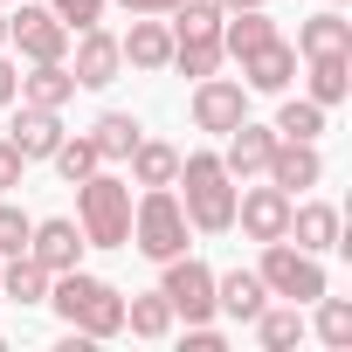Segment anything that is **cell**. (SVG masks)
Listing matches in <instances>:
<instances>
[{
    "instance_id": "cell-37",
    "label": "cell",
    "mask_w": 352,
    "mask_h": 352,
    "mask_svg": "<svg viewBox=\"0 0 352 352\" xmlns=\"http://www.w3.org/2000/svg\"><path fill=\"white\" fill-rule=\"evenodd\" d=\"M14 83H21V69H14L8 56H0V111H8V104H14Z\"/></svg>"
},
{
    "instance_id": "cell-3",
    "label": "cell",
    "mask_w": 352,
    "mask_h": 352,
    "mask_svg": "<svg viewBox=\"0 0 352 352\" xmlns=\"http://www.w3.org/2000/svg\"><path fill=\"white\" fill-rule=\"evenodd\" d=\"M76 228L90 249H124L131 242V180H118V173H90V180H76Z\"/></svg>"
},
{
    "instance_id": "cell-31",
    "label": "cell",
    "mask_w": 352,
    "mask_h": 352,
    "mask_svg": "<svg viewBox=\"0 0 352 352\" xmlns=\"http://www.w3.org/2000/svg\"><path fill=\"white\" fill-rule=\"evenodd\" d=\"M221 56H228V49H221V35H201V42H173V63H180L187 76H214V69H221Z\"/></svg>"
},
{
    "instance_id": "cell-10",
    "label": "cell",
    "mask_w": 352,
    "mask_h": 352,
    "mask_svg": "<svg viewBox=\"0 0 352 352\" xmlns=\"http://www.w3.org/2000/svg\"><path fill=\"white\" fill-rule=\"evenodd\" d=\"M83 249H90L83 228L56 214V221H35V228H28V249H21V256H35L49 276H63V270H83Z\"/></svg>"
},
{
    "instance_id": "cell-39",
    "label": "cell",
    "mask_w": 352,
    "mask_h": 352,
    "mask_svg": "<svg viewBox=\"0 0 352 352\" xmlns=\"http://www.w3.org/2000/svg\"><path fill=\"white\" fill-rule=\"evenodd\" d=\"M0 42H8V14H0Z\"/></svg>"
},
{
    "instance_id": "cell-30",
    "label": "cell",
    "mask_w": 352,
    "mask_h": 352,
    "mask_svg": "<svg viewBox=\"0 0 352 352\" xmlns=\"http://www.w3.org/2000/svg\"><path fill=\"white\" fill-rule=\"evenodd\" d=\"M49 159H56V173H63V180H69V187H76V180H90V173L104 166V152H97L90 138H63V145H56Z\"/></svg>"
},
{
    "instance_id": "cell-23",
    "label": "cell",
    "mask_w": 352,
    "mask_h": 352,
    "mask_svg": "<svg viewBox=\"0 0 352 352\" xmlns=\"http://www.w3.org/2000/svg\"><path fill=\"white\" fill-rule=\"evenodd\" d=\"M145 138V124L131 118V111H104L97 124H90V145L104 152V159H131V145Z\"/></svg>"
},
{
    "instance_id": "cell-34",
    "label": "cell",
    "mask_w": 352,
    "mask_h": 352,
    "mask_svg": "<svg viewBox=\"0 0 352 352\" xmlns=\"http://www.w3.org/2000/svg\"><path fill=\"white\" fill-rule=\"evenodd\" d=\"M28 228H35V221H28L21 208H0V263H8V256H21V249H28Z\"/></svg>"
},
{
    "instance_id": "cell-15",
    "label": "cell",
    "mask_w": 352,
    "mask_h": 352,
    "mask_svg": "<svg viewBox=\"0 0 352 352\" xmlns=\"http://www.w3.org/2000/svg\"><path fill=\"white\" fill-rule=\"evenodd\" d=\"M118 56H124L131 69H173V28H166L159 14H138L131 35L118 42Z\"/></svg>"
},
{
    "instance_id": "cell-1",
    "label": "cell",
    "mask_w": 352,
    "mask_h": 352,
    "mask_svg": "<svg viewBox=\"0 0 352 352\" xmlns=\"http://www.w3.org/2000/svg\"><path fill=\"white\" fill-rule=\"evenodd\" d=\"M173 187H187L180 208H187L194 235H228L235 228V173L221 166V152H187L180 173H173Z\"/></svg>"
},
{
    "instance_id": "cell-11",
    "label": "cell",
    "mask_w": 352,
    "mask_h": 352,
    "mask_svg": "<svg viewBox=\"0 0 352 352\" xmlns=\"http://www.w3.org/2000/svg\"><path fill=\"white\" fill-rule=\"evenodd\" d=\"M290 76H297V49H290L283 35L242 56V90H249V97H283V90H290Z\"/></svg>"
},
{
    "instance_id": "cell-26",
    "label": "cell",
    "mask_w": 352,
    "mask_h": 352,
    "mask_svg": "<svg viewBox=\"0 0 352 352\" xmlns=\"http://www.w3.org/2000/svg\"><path fill=\"white\" fill-rule=\"evenodd\" d=\"M352 90V56H311V104H345Z\"/></svg>"
},
{
    "instance_id": "cell-8",
    "label": "cell",
    "mask_w": 352,
    "mask_h": 352,
    "mask_svg": "<svg viewBox=\"0 0 352 352\" xmlns=\"http://www.w3.org/2000/svg\"><path fill=\"white\" fill-rule=\"evenodd\" d=\"M242 118H249V90H242L235 76H201V83H194V124H201V131H221V138H228Z\"/></svg>"
},
{
    "instance_id": "cell-19",
    "label": "cell",
    "mask_w": 352,
    "mask_h": 352,
    "mask_svg": "<svg viewBox=\"0 0 352 352\" xmlns=\"http://www.w3.org/2000/svg\"><path fill=\"white\" fill-rule=\"evenodd\" d=\"M297 56H304V63H311V56H352V21H345L338 8L311 14V21L297 28Z\"/></svg>"
},
{
    "instance_id": "cell-5",
    "label": "cell",
    "mask_w": 352,
    "mask_h": 352,
    "mask_svg": "<svg viewBox=\"0 0 352 352\" xmlns=\"http://www.w3.org/2000/svg\"><path fill=\"white\" fill-rule=\"evenodd\" d=\"M256 276H263L270 297H290V304H318V297H324V270H318V256H304L297 242H263Z\"/></svg>"
},
{
    "instance_id": "cell-18",
    "label": "cell",
    "mask_w": 352,
    "mask_h": 352,
    "mask_svg": "<svg viewBox=\"0 0 352 352\" xmlns=\"http://www.w3.org/2000/svg\"><path fill=\"white\" fill-rule=\"evenodd\" d=\"M76 97V76H69V63H35L21 83H14V104H42V111H63Z\"/></svg>"
},
{
    "instance_id": "cell-4",
    "label": "cell",
    "mask_w": 352,
    "mask_h": 352,
    "mask_svg": "<svg viewBox=\"0 0 352 352\" xmlns=\"http://www.w3.org/2000/svg\"><path fill=\"white\" fill-rule=\"evenodd\" d=\"M187 235H194V221H187L180 194L173 187H145V201L131 208V249L152 256V263H173V256H187Z\"/></svg>"
},
{
    "instance_id": "cell-2",
    "label": "cell",
    "mask_w": 352,
    "mask_h": 352,
    "mask_svg": "<svg viewBox=\"0 0 352 352\" xmlns=\"http://www.w3.org/2000/svg\"><path fill=\"white\" fill-rule=\"evenodd\" d=\"M49 304H56V318H63L76 338H118V331H124V297H118L104 276H90V270H63V276L49 283Z\"/></svg>"
},
{
    "instance_id": "cell-20",
    "label": "cell",
    "mask_w": 352,
    "mask_h": 352,
    "mask_svg": "<svg viewBox=\"0 0 352 352\" xmlns=\"http://www.w3.org/2000/svg\"><path fill=\"white\" fill-rule=\"evenodd\" d=\"M270 304V290H263V276L256 270H228V276H214V311H228V318H256Z\"/></svg>"
},
{
    "instance_id": "cell-36",
    "label": "cell",
    "mask_w": 352,
    "mask_h": 352,
    "mask_svg": "<svg viewBox=\"0 0 352 352\" xmlns=\"http://www.w3.org/2000/svg\"><path fill=\"white\" fill-rule=\"evenodd\" d=\"M118 8H124V14H173L180 0H118Z\"/></svg>"
},
{
    "instance_id": "cell-32",
    "label": "cell",
    "mask_w": 352,
    "mask_h": 352,
    "mask_svg": "<svg viewBox=\"0 0 352 352\" xmlns=\"http://www.w3.org/2000/svg\"><path fill=\"white\" fill-rule=\"evenodd\" d=\"M318 338L324 345H352V304L345 297H318Z\"/></svg>"
},
{
    "instance_id": "cell-33",
    "label": "cell",
    "mask_w": 352,
    "mask_h": 352,
    "mask_svg": "<svg viewBox=\"0 0 352 352\" xmlns=\"http://www.w3.org/2000/svg\"><path fill=\"white\" fill-rule=\"evenodd\" d=\"M104 8H111V0H49V14H56L69 35H76V28H97V21H104Z\"/></svg>"
},
{
    "instance_id": "cell-6",
    "label": "cell",
    "mask_w": 352,
    "mask_h": 352,
    "mask_svg": "<svg viewBox=\"0 0 352 352\" xmlns=\"http://www.w3.org/2000/svg\"><path fill=\"white\" fill-rule=\"evenodd\" d=\"M159 270H166V276H159V290H166L173 318H187V324L214 318V270H208L201 256H173V263H159Z\"/></svg>"
},
{
    "instance_id": "cell-14",
    "label": "cell",
    "mask_w": 352,
    "mask_h": 352,
    "mask_svg": "<svg viewBox=\"0 0 352 352\" xmlns=\"http://www.w3.org/2000/svg\"><path fill=\"white\" fill-rule=\"evenodd\" d=\"M283 242H297L304 256H324V249H338V208L331 201H290V228H283Z\"/></svg>"
},
{
    "instance_id": "cell-38",
    "label": "cell",
    "mask_w": 352,
    "mask_h": 352,
    "mask_svg": "<svg viewBox=\"0 0 352 352\" xmlns=\"http://www.w3.org/2000/svg\"><path fill=\"white\" fill-rule=\"evenodd\" d=\"M235 8H263V0H221V14H235Z\"/></svg>"
},
{
    "instance_id": "cell-13",
    "label": "cell",
    "mask_w": 352,
    "mask_h": 352,
    "mask_svg": "<svg viewBox=\"0 0 352 352\" xmlns=\"http://www.w3.org/2000/svg\"><path fill=\"white\" fill-rule=\"evenodd\" d=\"M118 69H124L118 35H104V28H76V63H69L76 90H104V83H118Z\"/></svg>"
},
{
    "instance_id": "cell-9",
    "label": "cell",
    "mask_w": 352,
    "mask_h": 352,
    "mask_svg": "<svg viewBox=\"0 0 352 352\" xmlns=\"http://www.w3.org/2000/svg\"><path fill=\"white\" fill-rule=\"evenodd\" d=\"M235 221L249 242H283L290 228V194L283 187H235Z\"/></svg>"
},
{
    "instance_id": "cell-22",
    "label": "cell",
    "mask_w": 352,
    "mask_h": 352,
    "mask_svg": "<svg viewBox=\"0 0 352 352\" xmlns=\"http://www.w3.org/2000/svg\"><path fill=\"white\" fill-rule=\"evenodd\" d=\"M263 42H276V21H270L263 8H235V14L221 21V49H228V56H249V49H263Z\"/></svg>"
},
{
    "instance_id": "cell-7",
    "label": "cell",
    "mask_w": 352,
    "mask_h": 352,
    "mask_svg": "<svg viewBox=\"0 0 352 352\" xmlns=\"http://www.w3.org/2000/svg\"><path fill=\"white\" fill-rule=\"evenodd\" d=\"M8 42H14L28 63H63V56H69V28H63L49 8H14V14H8Z\"/></svg>"
},
{
    "instance_id": "cell-40",
    "label": "cell",
    "mask_w": 352,
    "mask_h": 352,
    "mask_svg": "<svg viewBox=\"0 0 352 352\" xmlns=\"http://www.w3.org/2000/svg\"><path fill=\"white\" fill-rule=\"evenodd\" d=\"M331 8H338V0H331Z\"/></svg>"
},
{
    "instance_id": "cell-21",
    "label": "cell",
    "mask_w": 352,
    "mask_h": 352,
    "mask_svg": "<svg viewBox=\"0 0 352 352\" xmlns=\"http://www.w3.org/2000/svg\"><path fill=\"white\" fill-rule=\"evenodd\" d=\"M49 270L35 263V256H8L0 263V297H14V304H49Z\"/></svg>"
},
{
    "instance_id": "cell-25",
    "label": "cell",
    "mask_w": 352,
    "mask_h": 352,
    "mask_svg": "<svg viewBox=\"0 0 352 352\" xmlns=\"http://www.w3.org/2000/svg\"><path fill=\"white\" fill-rule=\"evenodd\" d=\"M221 0H180V8H173V42H201V35H221Z\"/></svg>"
},
{
    "instance_id": "cell-27",
    "label": "cell",
    "mask_w": 352,
    "mask_h": 352,
    "mask_svg": "<svg viewBox=\"0 0 352 352\" xmlns=\"http://www.w3.org/2000/svg\"><path fill=\"white\" fill-rule=\"evenodd\" d=\"M124 331H138V338H166V331H173V304H166V290L131 297V304H124Z\"/></svg>"
},
{
    "instance_id": "cell-29",
    "label": "cell",
    "mask_w": 352,
    "mask_h": 352,
    "mask_svg": "<svg viewBox=\"0 0 352 352\" xmlns=\"http://www.w3.org/2000/svg\"><path fill=\"white\" fill-rule=\"evenodd\" d=\"M249 324H256V338H263L270 352H290V345L304 338V318H297V304H290V311H270V304H263Z\"/></svg>"
},
{
    "instance_id": "cell-12",
    "label": "cell",
    "mask_w": 352,
    "mask_h": 352,
    "mask_svg": "<svg viewBox=\"0 0 352 352\" xmlns=\"http://www.w3.org/2000/svg\"><path fill=\"white\" fill-rule=\"evenodd\" d=\"M263 173H270V187H283V194L297 201L304 187H318V180H324V159H318V145H311V138H276V152H270V166H263Z\"/></svg>"
},
{
    "instance_id": "cell-35",
    "label": "cell",
    "mask_w": 352,
    "mask_h": 352,
    "mask_svg": "<svg viewBox=\"0 0 352 352\" xmlns=\"http://www.w3.org/2000/svg\"><path fill=\"white\" fill-rule=\"evenodd\" d=\"M21 173H28V159H21L8 138H0V194H8V187H21Z\"/></svg>"
},
{
    "instance_id": "cell-17",
    "label": "cell",
    "mask_w": 352,
    "mask_h": 352,
    "mask_svg": "<svg viewBox=\"0 0 352 352\" xmlns=\"http://www.w3.org/2000/svg\"><path fill=\"white\" fill-rule=\"evenodd\" d=\"M270 152H276V131L242 118V124L228 131V152H221V166L235 173V180H249V173H263V166H270Z\"/></svg>"
},
{
    "instance_id": "cell-16",
    "label": "cell",
    "mask_w": 352,
    "mask_h": 352,
    "mask_svg": "<svg viewBox=\"0 0 352 352\" xmlns=\"http://www.w3.org/2000/svg\"><path fill=\"white\" fill-rule=\"evenodd\" d=\"M63 138H69V131H63V118H56V111H42V104H21V111H14V131H8V145H14L21 159H49Z\"/></svg>"
},
{
    "instance_id": "cell-28",
    "label": "cell",
    "mask_w": 352,
    "mask_h": 352,
    "mask_svg": "<svg viewBox=\"0 0 352 352\" xmlns=\"http://www.w3.org/2000/svg\"><path fill=\"white\" fill-rule=\"evenodd\" d=\"M276 138H311L318 145V131H324V104H311V97H290L283 111H276V124H270Z\"/></svg>"
},
{
    "instance_id": "cell-24",
    "label": "cell",
    "mask_w": 352,
    "mask_h": 352,
    "mask_svg": "<svg viewBox=\"0 0 352 352\" xmlns=\"http://www.w3.org/2000/svg\"><path fill=\"white\" fill-rule=\"evenodd\" d=\"M173 173H180V152H173V145H159V138L131 145V180L138 187H173Z\"/></svg>"
}]
</instances>
